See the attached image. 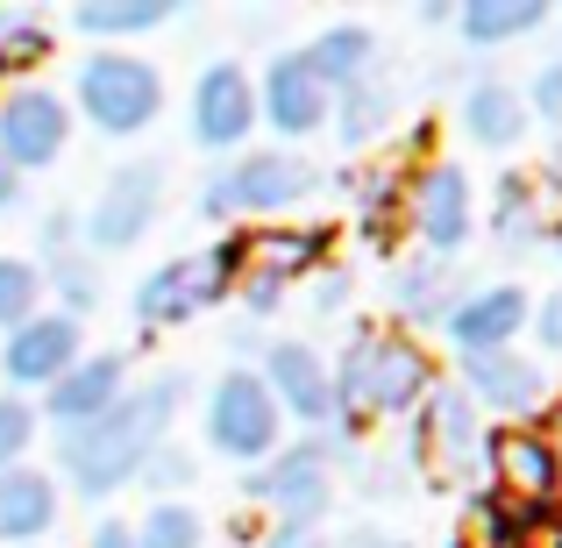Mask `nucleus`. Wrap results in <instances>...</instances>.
I'll return each mask as SVG.
<instances>
[{
  "label": "nucleus",
  "mask_w": 562,
  "mask_h": 548,
  "mask_svg": "<svg viewBox=\"0 0 562 548\" xmlns=\"http://www.w3.org/2000/svg\"><path fill=\"white\" fill-rule=\"evenodd\" d=\"M179 399H186V378L179 370H157V378L128 384L100 421L57 427V441H50L57 478L79 499H114L122 484H136V470L150 463L157 449H165L171 421H179Z\"/></svg>",
  "instance_id": "f257e3e1"
},
{
  "label": "nucleus",
  "mask_w": 562,
  "mask_h": 548,
  "mask_svg": "<svg viewBox=\"0 0 562 548\" xmlns=\"http://www.w3.org/2000/svg\"><path fill=\"white\" fill-rule=\"evenodd\" d=\"M328 384H335V413L357 427L413 421V406L435 392V357L406 328H357L342 343V357H335Z\"/></svg>",
  "instance_id": "f03ea898"
},
{
  "label": "nucleus",
  "mask_w": 562,
  "mask_h": 548,
  "mask_svg": "<svg viewBox=\"0 0 562 548\" xmlns=\"http://www.w3.org/2000/svg\"><path fill=\"white\" fill-rule=\"evenodd\" d=\"M306 192H321V165L300 150H243L228 157L221 171H206L200 186V221H263V214H285L300 206Z\"/></svg>",
  "instance_id": "7ed1b4c3"
},
{
  "label": "nucleus",
  "mask_w": 562,
  "mask_h": 548,
  "mask_svg": "<svg viewBox=\"0 0 562 548\" xmlns=\"http://www.w3.org/2000/svg\"><path fill=\"white\" fill-rule=\"evenodd\" d=\"M243 278V243L221 235L214 249H186V257L157 264L150 278H136V328H186V321L214 314Z\"/></svg>",
  "instance_id": "20e7f679"
},
{
  "label": "nucleus",
  "mask_w": 562,
  "mask_h": 548,
  "mask_svg": "<svg viewBox=\"0 0 562 548\" xmlns=\"http://www.w3.org/2000/svg\"><path fill=\"white\" fill-rule=\"evenodd\" d=\"M71 114L100 128V136H143L165 108V71L150 57H128V51H93L79 57V79H71Z\"/></svg>",
  "instance_id": "39448f33"
},
{
  "label": "nucleus",
  "mask_w": 562,
  "mask_h": 548,
  "mask_svg": "<svg viewBox=\"0 0 562 548\" xmlns=\"http://www.w3.org/2000/svg\"><path fill=\"white\" fill-rule=\"evenodd\" d=\"M157 206H165V165H157V157L114 165L108 179H100L93 206H86V221H79L86 257H122V249H136L143 235L157 228Z\"/></svg>",
  "instance_id": "423d86ee"
},
{
  "label": "nucleus",
  "mask_w": 562,
  "mask_h": 548,
  "mask_svg": "<svg viewBox=\"0 0 562 548\" xmlns=\"http://www.w3.org/2000/svg\"><path fill=\"white\" fill-rule=\"evenodd\" d=\"M413 463H420L427 484L484 478V413L441 378H435V392L413 406Z\"/></svg>",
  "instance_id": "0eeeda50"
},
{
  "label": "nucleus",
  "mask_w": 562,
  "mask_h": 548,
  "mask_svg": "<svg viewBox=\"0 0 562 548\" xmlns=\"http://www.w3.org/2000/svg\"><path fill=\"white\" fill-rule=\"evenodd\" d=\"M235 243H243V278H235V292H243L249 314H271V306L285 300V286H306V278L328 264L335 228H321V221H306V228H235Z\"/></svg>",
  "instance_id": "6e6552de"
},
{
  "label": "nucleus",
  "mask_w": 562,
  "mask_h": 548,
  "mask_svg": "<svg viewBox=\"0 0 562 548\" xmlns=\"http://www.w3.org/2000/svg\"><path fill=\"white\" fill-rule=\"evenodd\" d=\"M406 235L420 243V257H449L477 235V192H470V171L449 165V157H427V165L406 171Z\"/></svg>",
  "instance_id": "1a4fd4ad"
},
{
  "label": "nucleus",
  "mask_w": 562,
  "mask_h": 548,
  "mask_svg": "<svg viewBox=\"0 0 562 548\" xmlns=\"http://www.w3.org/2000/svg\"><path fill=\"white\" fill-rule=\"evenodd\" d=\"M243 499L249 506H271L278 527H321L335 506V470L328 456H321V441H285V449H271L257 470L243 478Z\"/></svg>",
  "instance_id": "9d476101"
},
{
  "label": "nucleus",
  "mask_w": 562,
  "mask_h": 548,
  "mask_svg": "<svg viewBox=\"0 0 562 548\" xmlns=\"http://www.w3.org/2000/svg\"><path fill=\"white\" fill-rule=\"evenodd\" d=\"M278 427H285V413H278V399L263 392L257 370H249V364L221 370L214 392H206V441H214V456L257 470L263 456L278 449Z\"/></svg>",
  "instance_id": "9b49d317"
},
{
  "label": "nucleus",
  "mask_w": 562,
  "mask_h": 548,
  "mask_svg": "<svg viewBox=\"0 0 562 548\" xmlns=\"http://www.w3.org/2000/svg\"><path fill=\"white\" fill-rule=\"evenodd\" d=\"M484 492H498L506 506L527 513H549L562 506L555 492V449L535 421H513V427H484Z\"/></svg>",
  "instance_id": "f8f14e48"
},
{
  "label": "nucleus",
  "mask_w": 562,
  "mask_h": 548,
  "mask_svg": "<svg viewBox=\"0 0 562 548\" xmlns=\"http://www.w3.org/2000/svg\"><path fill=\"white\" fill-rule=\"evenodd\" d=\"M65 143H71L65 93H50L43 79L8 86V93H0V165H8V171L57 165V157H65Z\"/></svg>",
  "instance_id": "ddd939ff"
},
{
  "label": "nucleus",
  "mask_w": 562,
  "mask_h": 548,
  "mask_svg": "<svg viewBox=\"0 0 562 548\" xmlns=\"http://www.w3.org/2000/svg\"><path fill=\"white\" fill-rule=\"evenodd\" d=\"M257 136V79L243 65H206L192 79V143L221 157H243V143Z\"/></svg>",
  "instance_id": "4468645a"
},
{
  "label": "nucleus",
  "mask_w": 562,
  "mask_h": 548,
  "mask_svg": "<svg viewBox=\"0 0 562 548\" xmlns=\"http://www.w3.org/2000/svg\"><path fill=\"white\" fill-rule=\"evenodd\" d=\"M79 357H86V328L71 314H57V306H43L36 321H22V328L0 343V370H8L14 392H50Z\"/></svg>",
  "instance_id": "2eb2a0df"
},
{
  "label": "nucleus",
  "mask_w": 562,
  "mask_h": 548,
  "mask_svg": "<svg viewBox=\"0 0 562 548\" xmlns=\"http://www.w3.org/2000/svg\"><path fill=\"white\" fill-rule=\"evenodd\" d=\"M527 314H535L527 286L498 278V286H470L463 300L449 306L441 335H449V349H456V357H492V349H513V343H520Z\"/></svg>",
  "instance_id": "dca6fc26"
},
{
  "label": "nucleus",
  "mask_w": 562,
  "mask_h": 548,
  "mask_svg": "<svg viewBox=\"0 0 562 548\" xmlns=\"http://www.w3.org/2000/svg\"><path fill=\"white\" fill-rule=\"evenodd\" d=\"M328 114H335V93L306 71L300 51H285V57L263 65V79H257V122H271V136L306 143V136L328 128Z\"/></svg>",
  "instance_id": "f3484780"
},
{
  "label": "nucleus",
  "mask_w": 562,
  "mask_h": 548,
  "mask_svg": "<svg viewBox=\"0 0 562 548\" xmlns=\"http://www.w3.org/2000/svg\"><path fill=\"white\" fill-rule=\"evenodd\" d=\"M263 392L278 399V413L300 427H328L335 421V384H328V357L314 343H263Z\"/></svg>",
  "instance_id": "a211bd4d"
},
{
  "label": "nucleus",
  "mask_w": 562,
  "mask_h": 548,
  "mask_svg": "<svg viewBox=\"0 0 562 548\" xmlns=\"http://www.w3.org/2000/svg\"><path fill=\"white\" fill-rule=\"evenodd\" d=\"M456 392L477 413H498V427H513V421H535L541 413L549 378H541V364L520 357V349H492V357H463V384H456Z\"/></svg>",
  "instance_id": "6ab92c4d"
},
{
  "label": "nucleus",
  "mask_w": 562,
  "mask_h": 548,
  "mask_svg": "<svg viewBox=\"0 0 562 548\" xmlns=\"http://www.w3.org/2000/svg\"><path fill=\"white\" fill-rule=\"evenodd\" d=\"M122 392H128V357L122 349H86V357L43 392V413H50L57 427H86V421H100Z\"/></svg>",
  "instance_id": "aec40b11"
},
{
  "label": "nucleus",
  "mask_w": 562,
  "mask_h": 548,
  "mask_svg": "<svg viewBox=\"0 0 562 548\" xmlns=\"http://www.w3.org/2000/svg\"><path fill=\"white\" fill-rule=\"evenodd\" d=\"M463 278H456V264L449 257H406V264H392V286H384V300H392V314H398V328H441L449 321V306L463 300Z\"/></svg>",
  "instance_id": "412c9836"
},
{
  "label": "nucleus",
  "mask_w": 562,
  "mask_h": 548,
  "mask_svg": "<svg viewBox=\"0 0 562 548\" xmlns=\"http://www.w3.org/2000/svg\"><path fill=\"white\" fill-rule=\"evenodd\" d=\"M57 527V478L36 463L0 470V541L8 548H36Z\"/></svg>",
  "instance_id": "4be33fe9"
},
{
  "label": "nucleus",
  "mask_w": 562,
  "mask_h": 548,
  "mask_svg": "<svg viewBox=\"0 0 562 548\" xmlns=\"http://www.w3.org/2000/svg\"><path fill=\"white\" fill-rule=\"evenodd\" d=\"M300 57H306V71H314L328 93H349V86L378 79V29L371 22H328Z\"/></svg>",
  "instance_id": "5701e85b"
},
{
  "label": "nucleus",
  "mask_w": 562,
  "mask_h": 548,
  "mask_svg": "<svg viewBox=\"0 0 562 548\" xmlns=\"http://www.w3.org/2000/svg\"><path fill=\"white\" fill-rule=\"evenodd\" d=\"M456 114H463V136L477 143V150H520V136L535 128L520 86H506V79H470V93H463Z\"/></svg>",
  "instance_id": "b1692460"
},
{
  "label": "nucleus",
  "mask_w": 562,
  "mask_h": 548,
  "mask_svg": "<svg viewBox=\"0 0 562 548\" xmlns=\"http://www.w3.org/2000/svg\"><path fill=\"white\" fill-rule=\"evenodd\" d=\"M492 243L506 257H527V249L549 243V214H541V186L527 171H498L492 186Z\"/></svg>",
  "instance_id": "393cba45"
},
{
  "label": "nucleus",
  "mask_w": 562,
  "mask_h": 548,
  "mask_svg": "<svg viewBox=\"0 0 562 548\" xmlns=\"http://www.w3.org/2000/svg\"><path fill=\"white\" fill-rule=\"evenodd\" d=\"M549 22V0H463L456 8V36L470 51H506V43L535 36Z\"/></svg>",
  "instance_id": "a878e982"
},
{
  "label": "nucleus",
  "mask_w": 562,
  "mask_h": 548,
  "mask_svg": "<svg viewBox=\"0 0 562 548\" xmlns=\"http://www.w3.org/2000/svg\"><path fill=\"white\" fill-rule=\"evenodd\" d=\"M179 22V0H79L71 8V29L79 36H93L100 51H114V43L128 36H150V29Z\"/></svg>",
  "instance_id": "bb28decb"
},
{
  "label": "nucleus",
  "mask_w": 562,
  "mask_h": 548,
  "mask_svg": "<svg viewBox=\"0 0 562 548\" xmlns=\"http://www.w3.org/2000/svg\"><path fill=\"white\" fill-rule=\"evenodd\" d=\"M335 136H342V150H371V143L392 136V122H398V93L384 79H363V86H349V93H335Z\"/></svg>",
  "instance_id": "cd10ccee"
},
{
  "label": "nucleus",
  "mask_w": 562,
  "mask_h": 548,
  "mask_svg": "<svg viewBox=\"0 0 562 548\" xmlns=\"http://www.w3.org/2000/svg\"><path fill=\"white\" fill-rule=\"evenodd\" d=\"M357 228H363L371 249L392 257V243L406 235V171H392V165L363 171V179H357Z\"/></svg>",
  "instance_id": "c85d7f7f"
},
{
  "label": "nucleus",
  "mask_w": 562,
  "mask_h": 548,
  "mask_svg": "<svg viewBox=\"0 0 562 548\" xmlns=\"http://www.w3.org/2000/svg\"><path fill=\"white\" fill-rule=\"evenodd\" d=\"M50 43H57V29L43 8H0V79L29 86V71L50 57Z\"/></svg>",
  "instance_id": "c756f323"
},
{
  "label": "nucleus",
  "mask_w": 562,
  "mask_h": 548,
  "mask_svg": "<svg viewBox=\"0 0 562 548\" xmlns=\"http://www.w3.org/2000/svg\"><path fill=\"white\" fill-rule=\"evenodd\" d=\"M36 271H43V292H57V314L79 321V314H93V306H100V257H86V243L43 257Z\"/></svg>",
  "instance_id": "7c9ffc66"
},
{
  "label": "nucleus",
  "mask_w": 562,
  "mask_h": 548,
  "mask_svg": "<svg viewBox=\"0 0 562 548\" xmlns=\"http://www.w3.org/2000/svg\"><path fill=\"white\" fill-rule=\"evenodd\" d=\"M128 535H136V548H206V521L186 506V499H157Z\"/></svg>",
  "instance_id": "2f4dec72"
},
{
  "label": "nucleus",
  "mask_w": 562,
  "mask_h": 548,
  "mask_svg": "<svg viewBox=\"0 0 562 548\" xmlns=\"http://www.w3.org/2000/svg\"><path fill=\"white\" fill-rule=\"evenodd\" d=\"M36 314H43V271L29 257H8V249H0V335H14Z\"/></svg>",
  "instance_id": "473e14b6"
},
{
  "label": "nucleus",
  "mask_w": 562,
  "mask_h": 548,
  "mask_svg": "<svg viewBox=\"0 0 562 548\" xmlns=\"http://www.w3.org/2000/svg\"><path fill=\"white\" fill-rule=\"evenodd\" d=\"M192 478H200V463H192L186 449H171V441H165V449H157L143 470H136V484H150V506H157V499H179Z\"/></svg>",
  "instance_id": "72a5a7b5"
},
{
  "label": "nucleus",
  "mask_w": 562,
  "mask_h": 548,
  "mask_svg": "<svg viewBox=\"0 0 562 548\" xmlns=\"http://www.w3.org/2000/svg\"><path fill=\"white\" fill-rule=\"evenodd\" d=\"M36 441V406L29 399H0V470H14Z\"/></svg>",
  "instance_id": "f704fd0d"
},
{
  "label": "nucleus",
  "mask_w": 562,
  "mask_h": 548,
  "mask_svg": "<svg viewBox=\"0 0 562 548\" xmlns=\"http://www.w3.org/2000/svg\"><path fill=\"white\" fill-rule=\"evenodd\" d=\"M520 100H527V114H541V122L562 136V57H549V65L535 71V86H527Z\"/></svg>",
  "instance_id": "c9c22d12"
},
{
  "label": "nucleus",
  "mask_w": 562,
  "mask_h": 548,
  "mask_svg": "<svg viewBox=\"0 0 562 548\" xmlns=\"http://www.w3.org/2000/svg\"><path fill=\"white\" fill-rule=\"evenodd\" d=\"M527 328H535V343L549 349V357H562V286H549L535 300V314H527Z\"/></svg>",
  "instance_id": "e433bc0d"
},
{
  "label": "nucleus",
  "mask_w": 562,
  "mask_h": 548,
  "mask_svg": "<svg viewBox=\"0 0 562 548\" xmlns=\"http://www.w3.org/2000/svg\"><path fill=\"white\" fill-rule=\"evenodd\" d=\"M314 306H321V314H342V306H349V271L328 264V271L314 278Z\"/></svg>",
  "instance_id": "4c0bfd02"
},
{
  "label": "nucleus",
  "mask_w": 562,
  "mask_h": 548,
  "mask_svg": "<svg viewBox=\"0 0 562 548\" xmlns=\"http://www.w3.org/2000/svg\"><path fill=\"white\" fill-rule=\"evenodd\" d=\"M257 548H328V535H321V527H271Z\"/></svg>",
  "instance_id": "58836bf2"
},
{
  "label": "nucleus",
  "mask_w": 562,
  "mask_h": 548,
  "mask_svg": "<svg viewBox=\"0 0 562 548\" xmlns=\"http://www.w3.org/2000/svg\"><path fill=\"white\" fill-rule=\"evenodd\" d=\"M328 548H413V541H398V535H384V527H349V535H335Z\"/></svg>",
  "instance_id": "ea45409f"
},
{
  "label": "nucleus",
  "mask_w": 562,
  "mask_h": 548,
  "mask_svg": "<svg viewBox=\"0 0 562 548\" xmlns=\"http://www.w3.org/2000/svg\"><path fill=\"white\" fill-rule=\"evenodd\" d=\"M86 548H136V535H128V521H100Z\"/></svg>",
  "instance_id": "a19ab883"
},
{
  "label": "nucleus",
  "mask_w": 562,
  "mask_h": 548,
  "mask_svg": "<svg viewBox=\"0 0 562 548\" xmlns=\"http://www.w3.org/2000/svg\"><path fill=\"white\" fill-rule=\"evenodd\" d=\"M14 200H22V171H8V165H0V214H8Z\"/></svg>",
  "instance_id": "79ce46f5"
},
{
  "label": "nucleus",
  "mask_w": 562,
  "mask_h": 548,
  "mask_svg": "<svg viewBox=\"0 0 562 548\" xmlns=\"http://www.w3.org/2000/svg\"><path fill=\"white\" fill-rule=\"evenodd\" d=\"M420 22L441 29V22H456V8H449V0H420Z\"/></svg>",
  "instance_id": "37998d69"
},
{
  "label": "nucleus",
  "mask_w": 562,
  "mask_h": 548,
  "mask_svg": "<svg viewBox=\"0 0 562 548\" xmlns=\"http://www.w3.org/2000/svg\"><path fill=\"white\" fill-rule=\"evenodd\" d=\"M541 435H549V449H555V492H562V413H555L549 427H541Z\"/></svg>",
  "instance_id": "c03bdc74"
},
{
  "label": "nucleus",
  "mask_w": 562,
  "mask_h": 548,
  "mask_svg": "<svg viewBox=\"0 0 562 548\" xmlns=\"http://www.w3.org/2000/svg\"><path fill=\"white\" fill-rule=\"evenodd\" d=\"M541 548H562V521H555V527H549V535H541Z\"/></svg>",
  "instance_id": "a18cd8bd"
},
{
  "label": "nucleus",
  "mask_w": 562,
  "mask_h": 548,
  "mask_svg": "<svg viewBox=\"0 0 562 548\" xmlns=\"http://www.w3.org/2000/svg\"><path fill=\"white\" fill-rule=\"evenodd\" d=\"M549 243H555V257H562V221H555V228H549Z\"/></svg>",
  "instance_id": "49530a36"
},
{
  "label": "nucleus",
  "mask_w": 562,
  "mask_h": 548,
  "mask_svg": "<svg viewBox=\"0 0 562 548\" xmlns=\"http://www.w3.org/2000/svg\"><path fill=\"white\" fill-rule=\"evenodd\" d=\"M555 22H562V14H555Z\"/></svg>",
  "instance_id": "de8ad7c7"
}]
</instances>
